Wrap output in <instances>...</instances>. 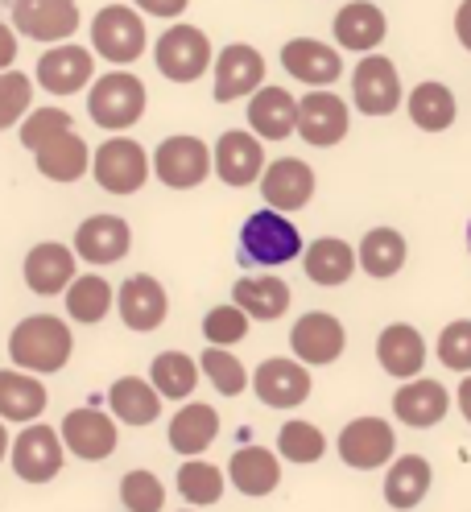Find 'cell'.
I'll use <instances>...</instances> for the list:
<instances>
[{"label": "cell", "mask_w": 471, "mask_h": 512, "mask_svg": "<svg viewBox=\"0 0 471 512\" xmlns=\"http://www.w3.org/2000/svg\"><path fill=\"white\" fill-rule=\"evenodd\" d=\"M71 351H75V335L54 314H29L9 335V360H13V368H21L29 376L62 372L71 360Z\"/></svg>", "instance_id": "cell-1"}, {"label": "cell", "mask_w": 471, "mask_h": 512, "mask_svg": "<svg viewBox=\"0 0 471 512\" xmlns=\"http://www.w3.org/2000/svg\"><path fill=\"white\" fill-rule=\"evenodd\" d=\"M87 112L108 133H124L145 116V83L129 71L100 75L87 91Z\"/></svg>", "instance_id": "cell-2"}, {"label": "cell", "mask_w": 471, "mask_h": 512, "mask_svg": "<svg viewBox=\"0 0 471 512\" xmlns=\"http://www.w3.org/2000/svg\"><path fill=\"white\" fill-rule=\"evenodd\" d=\"M240 252H244V261H253L261 269H277V265H290L294 256H302V236L286 215L253 211L240 228Z\"/></svg>", "instance_id": "cell-3"}, {"label": "cell", "mask_w": 471, "mask_h": 512, "mask_svg": "<svg viewBox=\"0 0 471 512\" xmlns=\"http://www.w3.org/2000/svg\"><path fill=\"white\" fill-rule=\"evenodd\" d=\"M145 21L129 5H108L91 21V50L108 58L112 67H129L145 54Z\"/></svg>", "instance_id": "cell-4"}, {"label": "cell", "mask_w": 471, "mask_h": 512, "mask_svg": "<svg viewBox=\"0 0 471 512\" xmlns=\"http://www.w3.org/2000/svg\"><path fill=\"white\" fill-rule=\"evenodd\" d=\"M153 62L170 83H195L211 67V42L195 25H170L153 46Z\"/></svg>", "instance_id": "cell-5"}, {"label": "cell", "mask_w": 471, "mask_h": 512, "mask_svg": "<svg viewBox=\"0 0 471 512\" xmlns=\"http://www.w3.org/2000/svg\"><path fill=\"white\" fill-rule=\"evenodd\" d=\"M9 463L17 471V479L25 484H50V479L67 463V451H62V438L54 426L46 422H29L13 442H9Z\"/></svg>", "instance_id": "cell-6"}, {"label": "cell", "mask_w": 471, "mask_h": 512, "mask_svg": "<svg viewBox=\"0 0 471 512\" xmlns=\"http://www.w3.org/2000/svg\"><path fill=\"white\" fill-rule=\"evenodd\" d=\"M91 174L108 195H137L149 178V157L133 137H112L91 153Z\"/></svg>", "instance_id": "cell-7"}, {"label": "cell", "mask_w": 471, "mask_h": 512, "mask_svg": "<svg viewBox=\"0 0 471 512\" xmlns=\"http://www.w3.org/2000/svg\"><path fill=\"white\" fill-rule=\"evenodd\" d=\"M153 174L170 190H195L211 174V149L199 137H166L153 149Z\"/></svg>", "instance_id": "cell-8"}, {"label": "cell", "mask_w": 471, "mask_h": 512, "mask_svg": "<svg viewBox=\"0 0 471 512\" xmlns=\"http://www.w3.org/2000/svg\"><path fill=\"white\" fill-rule=\"evenodd\" d=\"M348 104L339 100L335 91H306L298 100V120H294V133L314 145V149H331L348 137Z\"/></svg>", "instance_id": "cell-9"}, {"label": "cell", "mask_w": 471, "mask_h": 512, "mask_svg": "<svg viewBox=\"0 0 471 512\" xmlns=\"http://www.w3.org/2000/svg\"><path fill=\"white\" fill-rule=\"evenodd\" d=\"M58 438H62V451H71L83 463H100V459L116 455V442H120L116 422L108 418V413L91 409V405L87 409H71L67 418H62V426H58Z\"/></svg>", "instance_id": "cell-10"}, {"label": "cell", "mask_w": 471, "mask_h": 512, "mask_svg": "<svg viewBox=\"0 0 471 512\" xmlns=\"http://www.w3.org/2000/svg\"><path fill=\"white\" fill-rule=\"evenodd\" d=\"M13 25L25 38L58 46L79 29V5L75 0H13Z\"/></svg>", "instance_id": "cell-11"}, {"label": "cell", "mask_w": 471, "mask_h": 512, "mask_svg": "<svg viewBox=\"0 0 471 512\" xmlns=\"http://www.w3.org/2000/svg\"><path fill=\"white\" fill-rule=\"evenodd\" d=\"M343 343H348V331H343V323L327 310L302 314L290 331V347H294L298 364H314V368L335 364L343 356Z\"/></svg>", "instance_id": "cell-12"}, {"label": "cell", "mask_w": 471, "mask_h": 512, "mask_svg": "<svg viewBox=\"0 0 471 512\" xmlns=\"http://www.w3.org/2000/svg\"><path fill=\"white\" fill-rule=\"evenodd\" d=\"M393 451H397V434L381 418H356L339 434V459L348 467H356V471L385 467L393 459Z\"/></svg>", "instance_id": "cell-13"}, {"label": "cell", "mask_w": 471, "mask_h": 512, "mask_svg": "<svg viewBox=\"0 0 471 512\" xmlns=\"http://www.w3.org/2000/svg\"><path fill=\"white\" fill-rule=\"evenodd\" d=\"M352 100L364 116H393L401 104V79L397 67L381 54L360 58V67L352 75Z\"/></svg>", "instance_id": "cell-14"}, {"label": "cell", "mask_w": 471, "mask_h": 512, "mask_svg": "<svg viewBox=\"0 0 471 512\" xmlns=\"http://www.w3.org/2000/svg\"><path fill=\"white\" fill-rule=\"evenodd\" d=\"M91 75H96V58H91V50L71 46V42L50 46L38 58V71H34V79L50 95H79L91 83Z\"/></svg>", "instance_id": "cell-15"}, {"label": "cell", "mask_w": 471, "mask_h": 512, "mask_svg": "<svg viewBox=\"0 0 471 512\" xmlns=\"http://www.w3.org/2000/svg\"><path fill=\"white\" fill-rule=\"evenodd\" d=\"M116 310L124 318V327L129 331H157L166 323V310H170V298L162 290V281L149 277V273H133L129 281L120 285V294H116Z\"/></svg>", "instance_id": "cell-16"}, {"label": "cell", "mask_w": 471, "mask_h": 512, "mask_svg": "<svg viewBox=\"0 0 471 512\" xmlns=\"http://www.w3.org/2000/svg\"><path fill=\"white\" fill-rule=\"evenodd\" d=\"M261 83H265L261 50L244 46V42H232V46L219 50V58H215V91H211L215 104H232V100H240V95L257 91Z\"/></svg>", "instance_id": "cell-17"}, {"label": "cell", "mask_w": 471, "mask_h": 512, "mask_svg": "<svg viewBox=\"0 0 471 512\" xmlns=\"http://www.w3.org/2000/svg\"><path fill=\"white\" fill-rule=\"evenodd\" d=\"M261 195L269 203V211L277 215H290L302 211L314 199V170L298 157H281V162L261 170Z\"/></svg>", "instance_id": "cell-18"}, {"label": "cell", "mask_w": 471, "mask_h": 512, "mask_svg": "<svg viewBox=\"0 0 471 512\" xmlns=\"http://www.w3.org/2000/svg\"><path fill=\"white\" fill-rule=\"evenodd\" d=\"M129 244H133V232L120 215H91L79 223L71 252L83 256L87 265H116L129 256Z\"/></svg>", "instance_id": "cell-19"}, {"label": "cell", "mask_w": 471, "mask_h": 512, "mask_svg": "<svg viewBox=\"0 0 471 512\" xmlns=\"http://www.w3.org/2000/svg\"><path fill=\"white\" fill-rule=\"evenodd\" d=\"M447 409H451V397L447 389L438 380L430 376H414V380H405L401 389L393 393V413H397V422H405L410 430H430L447 418Z\"/></svg>", "instance_id": "cell-20"}, {"label": "cell", "mask_w": 471, "mask_h": 512, "mask_svg": "<svg viewBox=\"0 0 471 512\" xmlns=\"http://www.w3.org/2000/svg\"><path fill=\"white\" fill-rule=\"evenodd\" d=\"M253 393L269 409H298L310 397V372L298 360H265L253 372Z\"/></svg>", "instance_id": "cell-21"}, {"label": "cell", "mask_w": 471, "mask_h": 512, "mask_svg": "<svg viewBox=\"0 0 471 512\" xmlns=\"http://www.w3.org/2000/svg\"><path fill=\"white\" fill-rule=\"evenodd\" d=\"M75 261H79V256L67 244H54V240L34 244L25 252V269H21L25 285L34 294H42V298H54V294H62L75 281Z\"/></svg>", "instance_id": "cell-22"}, {"label": "cell", "mask_w": 471, "mask_h": 512, "mask_svg": "<svg viewBox=\"0 0 471 512\" xmlns=\"http://www.w3.org/2000/svg\"><path fill=\"white\" fill-rule=\"evenodd\" d=\"M281 67H286L298 83H310V87H327L343 75V58L335 46L327 42H314V38H294L281 46Z\"/></svg>", "instance_id": "cell-23"}, {"label": "cell", "mask_w": 471, "mask_h": 512, "mask_svg": "<svg viewBox=\"0 0 471 512\" xmlns=\"http://www.w3.org/2000/svg\"><path fill=\"white\" fill-rule=\"evenodd\" d=\"M261 170H265V149L253 133L232 128V133L215 141V174L228 186H253L261 178Z\"/></svg>", "instance_id": "cell-24"}, {"label": "cell", "mask_w": 471, "mask_h": 512, "mask_svg": "<svg viewBox=\"0 0 471 512\" xmlns=\"http://www.w3.org/2000/svg\"><path fill=\"white\" fill-rule=\"evenodd\" d=\"M335 42L343 50H356V54H372L376 46L385 42L389 34V21L385 13L372 5V0H348L339 13H335Z\"/></svg>", "instance_id": "cell-25"}, {"label": "cell", "mask_w": 471, "mask_h": 512, "mask_svg": "<svg viewBox=\"0 0 471 512\" xmlns=\"http://www.w3.org/2000/svg\"><path fill=\"white\" fill-rule=\"evenodd\" d=\"M50 405V393L38 376L21 368H0V422H38Z\"/></svg>", "instance_id": "cell-26"}, {"label": "cell", "mask_w": 471, "mask_h": 512, "mask_svg": "<svg viewBox=\"0 0 471 512\" xmlns=\"http://www.w3.org/2000/svg\"><path fill=\"white\" fill-rule=\"evenodd\" d=\"M298 120V100L281 87H257L248 100V128L257 133V141H286L294 133Z\"/></svg>", "instance_id": "cell-27"}, {"label": "cell", "mask_w": 471, "mask_h": 512, "mask_svg": "<svg viewBox=\"0 0 471 512\" xmlns=\"http://www.w3.org/2000/svg\"><path fill=\"white\" fill-rule=\"evenodd\" d=\"M376 360L397 380H414L426 364V339L410 323H389L376 339Z\"/></svg>", "instance_id": "cell-28"}, {"label": "cell", "mask_w": 471, "mask_h": 512, "mask_svg": "<svg viewBox=\"0 0 471 512\" xmlns=\"http://www.w3.org/2000/svg\"><path fill=\"white\" fill-rule=\"evenodd\" d=\"M34 166H38V174L50 178V182H79V178L91 170V149H87V141L71 128V133L46 141V145L34 153Z\"/></svg>", "instance_id": "cell-29"}, {"label": "cell", "mask_w": 471, "mask_h": 512, "mask_svg": "<svg viewBox=\"0 0 471 512\" xmlns=\"http://www.w3.org/2000/svg\"><path fill=\"white\" fill-rule=\"evenodd\" d=\"M228 479L240 496H269L281 484V463L265 446H240L228 463Z\"/></svg>", "instance_id": "cell-30"}, {"label": "cell", "mask_w": 471, "mask_h": 512, "mask_svg": "<svg viewBox=\"0 0 471 512\" xmlns=\"http://www.w3.org/2000/svg\"><path fill=\"white\" fill-rule=\"evenodd\" d=\"M430 484H434L430 463L422 455H401L385 475V504L397 508V512H410L426 500Z\"/></svg>", "instance_id": "cell-31"}, {"label": "cell", "mask_w": 471, "mask_h": 512, "mask_svg": "<svg viewBox=\"0 0 471 512\" xmlns=\"http://www.w3.org/2000/svg\"><path fill=\"white\" fill-rule=\"evenodd\" d=\"M108 405H112V418L124 426H149L162 413V397L141 376H120L108 389Z\"/></svg>", "instance_id": "cell-32"}, {"label": "cell", "mask_w": 471, "mask_h": 512, "mask_svg": "<svg viewBox=\"0 0 471 512\" xmlns=\"http://www.w3.org/2000/svg\"><path fill=\"white\" fill-rule=\"evenodd\" d=\"M232 306L244 310L248 318H281L290 310V285L281 277H240L236 290H232Z\"/></svg>", "instance_id": "cell-33"}, {"label": "cell", "mask_w": 471, "mask_h": 512, "mask_svg": "<svg viewBox=\"0 0 471 512\" xmlns=\"http://www.w3.org/2000/svg\"><path fill=\"white\" fill-rule=\"evenodd\" d=\"M302 265H306V277L314 285H343L356 273V248L339 236H323L306 248Z\"/></svg>", "instance_id": "cell-34"}, {"label": "cell", "mask_w": 471, "mask_h": 512, "mask_svg": "<svg viewBox=\"0 0 471 512\" xmlns=\"http://www.w3.org/2000/svg\"><path fill=\"white\" fill-rule=\"evenodd\" d=\"M215 434H219V413L203 401L182 405L174 413V422H170V446L178 455H203L215 442Z\"/></svg>", "instance_id": "cell-35"}, {"label": "cell", "mask_w": 471, "mask_h": 512, "mask_svg": "<svg viewBox=\"0 0 471 512\" xmlns=\"http://www.w3.org/2000/svg\"><path fill=\"white\" fill-rule=\"evenodd\" d=\"M405 256H410V248H405V236L393 232V228H372L360 248H356V265L376 277V281H385V277H397L405 269Z\"/></svg>", "instance_id": "cell-36"}, {"label": "cell", "mask_w": 471, "mask_h": 512, "mask_svg": "<svg viewBox=\"0 0 471 512\" xmlns=\"http://www.w3.org/2000/svg\"><path fill=\"white\" fill-rule=\"evenodd\" d=\"M455 91L447 83H418L410 91V120L422 128V133H447L455 124Z\"/></svg>", "instance_id": "cell-37"}, {"label": "cell", "mask_w": 471, "mask_h": 512, "mask_svg": "<svg viewBox=\"0 0 471 512\" xmlns=\"http://www.w3.org/2000/svg\"><path fill=\"white\" fill-rule=\"evenodd\" d=\"M62 294H67V314L75 318V323H83V327H96V323H104L108 310H112V302H116L112 285H108L100 273L75 277V281H71Z\"/></svg>", "instance_id": "cell-38"}, {"label": "cell", "mask_w": 471, "mask_h": 512, "mask_svg": "<svg viewBox=\"0 0 471 512\" xmlns=\"http://www.w3.org/2000/svg\"><path fill=\"white\" fill-rule=\"evenodd\" d=\"M149 384L157 389V397H170V401H182L195 393L199 384V364L191 356H182V351H162V356L153 360L149 368Z\"/></svg>", "instance_id": "cell-39"}, {"label": "cell", "mask_w": 471, "mask_h": 512, "mask_svg": "<svg viewBox=\"0 0 471 512\" xmlns=\"http://www.w3.org/2000/svg\"><path fill=\"white\" fill-rule=\"evenodd\" d=\"M277 455L290 459V463H302V467L306 463H319L327 455V438H323V430L314 426V422L294 418V422L281 426V434H277Z\"/></svg>", "instance_id": "cell-40"}, {"label": "cell", "mask_w": 471, "mask_h": 512, "mask_svg": "<svg viewBox=\"0 0 471 512\" xmlns=\"http://www.w3.org/2000/svg\"><path fill=\"white\" fill-rule=\"evenodd\" d=\"M178 492L182 500H191L195 508H207V504H219L224 496V471L215 463H203V459H191L178 467Z\"/></svg>", "instance_id": "cell-41"}, {"label": "cell", "mask_w": 471, "mask_h": 512, "mask_svg": "<svg viewBox=\"0 0 471 512\" xmlns=\"http://www.w3.org/2000/svg\"><path fill=\"white\" fill-rule=\"evenodd\" d=\"M199 372H203L224 397H240V393L248 389V372H244V364L232 356L228 347H207L203 360H199Z\"/></svg>", "instance_id": "cell-42"}, {"label": "cell", "mask_w": 471, "mask_h": 512, "mask_svg": "<svg viewBox=\"0 0 471 512\" xmlns=\"http://www.w3.org/2000/svg\"><path fill=\"white\" fill-rule=\"evenodd\" d=\"M120 504L129 512H162L166 508V488L162 479H157L153 471H129L120 479Z\"/></svg>", "instance_id": "cell-43"}, {"label": "cell", "mask_w": 471, "mask_h": 512, "mask_svg": "<svg viewBox=\"0 0 471 512\" xmlns=\"http://www.w3.org/2000/svg\"><path fill=\"white\" fill-rule=\"evenodd\" d=\"M71 112H62V108H34V112H25L21 120V145L29 153H38L46 141L62 137V133H71Z\"/></svg>", "instance_id": "cell-44"}, {"label": "cell", "mask_w": 471, "mask_h": 512, "mask_svg": "<svg viewBox=\"0 0 471 512\" xmlns=\"http://www.w3.org/2000/svg\"><path fill=\"white\" fill-rule=\"evenodd\" d=\"M29 104H34V79L21 71H0V133L25 120Z\"/></svg>", "instance_id": "cell-45"}, {"label": "cell", "mask_w": 471, "mask_h": 512, "mask_svg": "<svg viewBox=\"0 0 471 512\" xmlns=\"http://www.w3.org/2000/svg\"><path fill=\"white\" fill-rule=\"evenodd\" d=\"M203 335H207L211 347H232L248 335V314L236 310V306H215L203 318Z\"/></svg>", "instance_id": "cell-46"}, {"label": "cell", "mask_w": 471, "mask_h": 512, "mask_svg": "<svg viewBox=\"0 0 471 512\" xmlns=\"http://www.w3.org/2000/svg\"><path fill=\"white\" fill-rule=\"evenodd\" d=\"M438 360L451 372H471V318H459V323H447V331L438 335Z\"/></svg>", "instance_id": "cell-47"}, {"label": "cell", "mask_w": 471, "mask_h": 512, "mask_svg": "<svg viewBox=\"0 0 471 512\" xmlns=\"http://www.w3.org/2000/svg\"><path fill=\"white\" fill-rule=\"evenodd\" d=\"M137 13H149V17H182L191 0H133Z\"/></svg>", "instance_id": "cell-48"}, {"label": "cell", "mask_w": 471, "mask_h": 512, "mask_svg": "<svg viewBox=\"0 0 471 512\" xmlns=\"http://www.w3.org/2000/svg\"><path fill=\"white\" fill-rule=\"evenodd\" d=\"M13 62H17V34L13 25L0 21V71H13Z\"/></svg>", "instance_id": "cell-49"}, {"label": "cell", "mask_w": 471, "mask_h": 512, "mask_svg": "<svg viewBox=\"0 0 471 512\" xmlns=\"http://www.w3.org/2000/svg\"><path fill=\"white\" fill-rule=\"evenodd\" d=\"M455 38H459V46L471 54V0H463L459 13H455Z\"/></svg>", "instance_id": "cell-50"}, {"label": "cell", "mask_w": 471, "mask_h": 512, "mask_svg": "<svg viewBox=\"0 0 471 512\" xmlns=\"http://www.w3.org/2000/svg\"><path fill=\"white\" fill-rule=\"evenodd\" d=\"M455 405H459V413L467 418V426H471V372L459 380V393H455Z\"/></svg>", "instance_id": "cell-51"}, {"label": "cell", "mask_w": 471, "mask_h": 512, "mask_svg": "<svg viewBox=\"0 0 471 512\" xmlns=\"http://www.w3.org/2000/svg\"><path fill=\"white\" fill-rule=\"evenodd\" d=\"M9 442H13V438H9L5 422H0V459H9Z\"/></svg>", "instance_id": "cell-52"}, {"label": "cell", "mask_w": 471, "mask_h": 512, "mask_svg": "<svg viewBox=\"0 0 471 512\" xmlns=\"http://www.w3.org/2000/svg\"><path fill=\"white\" fill-rule=\"evenodd\" d=\"M467 244H471V223H467Z\"/></svg>", "instance_id": "cell-53"}, {"label": "cell", "mask_w": 471, "mask_h": 512, "mask_svg": "<svg viewBox=\"0 0 471 512\" xmlns=\"http://www.w3.org/2000/svg\"><path fill=\"white\" fill-rule=\"evenodd\" d=\"M182 512H195V508H182Z\"/></svg>", "instance_id": "cell-54"}]
</instances>
